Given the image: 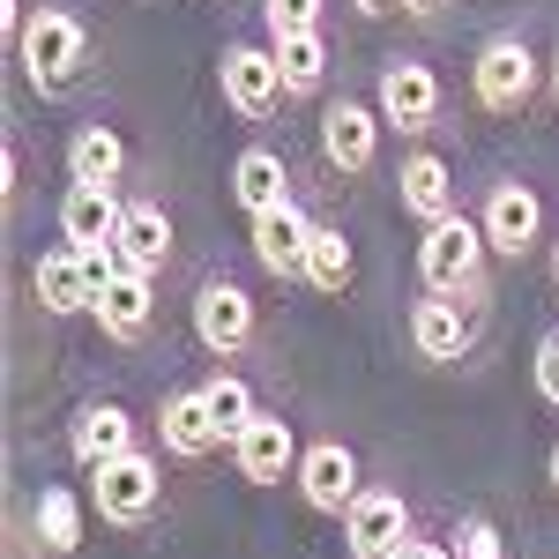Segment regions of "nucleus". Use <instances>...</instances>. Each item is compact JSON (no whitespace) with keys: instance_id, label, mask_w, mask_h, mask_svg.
Instances as JSON below:
<instances>
[{"instance_id":"f257e3e1","label":"nucleus","mask_w":559,"mask_h":559,"mask_svg":"<svg viewBox=\"0 0 559 559\" xmlns=\"http://www.w3.org/2000/svg\"><path fill=\"white\" fill-rule=\"evenodd\" d=\"M418 284L440 292V299H463V306H492V247H485V224L477 216H440L426 224V239H418Z\"/></svg>"},{"instance_id":"423d86ee","label":"nucleus","mask_w":559,"mask_h":559,"mask_svg":"<svg viewBox=\"0 0 559 559\" xmlns=\"http://www.w3.org/2000/svg\"><path fill=\"white\" fill-rule=\"evenodd\" d=\"M187 321H194V344L210 358H247L261 336V299L239 276H202L194 299H187Z\"/></svg>"},{"instance_id":"c756f323","label":"nucleus","mask_w":559,"mask_h":559,"mask_svg":"<svg viewBox=\"0 0 559 559\" xmlns=\"http://www.w3.org/2000/svg\"><path fill=\"white\" fill-rule=\"evenodd\" d=\"M530 388H537L545 411H559V329H545L537 350H530Z\"/></svg>"},{"instance_id":"393cba45","label":"nucleus","mask_w":559,"mask_h":559,"mask_svg":"<svg viewBox=\"0 0 559 559\" xmlns=\"http://www.w3.org/2000/svg\"><path fill=\"white\" fill-rule=\"evenodd\" d=\"M350 284H358V247H350L336 224H313V239H306V292L350 299Z\"/></svg>"},{"instance_id":"39448f33","label":"nucleus","mask_w":559,"mask_h":559,"mask_svg":"<svg viewBox=\"0 0 559 559\" xmlns=\"http://www.w3.org/2000/svg\"><path fill=\"white\" fill-rule=\"evenodd\" d=\"M373 105H381L388 134H403V142H426L440 120H448V83H440V68L418 60V52H395L381 68V83H373Z\"/></svg>"},{"instance_id":"f03ea898","label":"nucleus","mask_w":559,"mask_h":559,"mask_svg":"<svg viewBox=\"0 0 559 559\" xmlns=\"http://www.w3.org/2000/svg\"><path fill=\"white\" fill-rule=\"evenodd\" d=\"M15 52V68H23V83L38 90V97H68V90L90 75V23L75 8H31V23H23V38L8 45Z\"/></svg>"},{"instance_id":"4468645a","label":"nucleus","mask_w":559,"mask_h":559,"mask_svg":"<svg viewBox=\"0 0 559 559\" xmlns=\"http://www.w3.org/2000/svg\"><path fill=\"white\" fill-rule=\"evenodd\" d=\"M90 321H97V336H105V344L142 350L150 336H157V276H142V269H120V276L97 292Z\"/></svg>"},{"instance_id":"a878e982","label":"nucleus","mask_w":559,"mask_h":559,"mask_svg":"<svg viewBox=\"0 0 559 559\" xmlns=\"http://www.w3.org/2000/svg\"><path fill=\"white\" fill-rule=\"evenodd\" d=\"M269 45H276V60H284V97H292V105H313L321 83H329V60H336L329 38H321V31H292V38H269Z\"/></svg>"},{"instance_id":"c85d7f7f","label":"nucleus","mask_w":559,"mask_h":559,"mask_svg":"<svg viewBox=\"0 0 559 559\" xmlns=\"http://www.w3.org/2000/svg\"><path fill=\"white\" fill-rule=\"evenodd\" d=\"M448 545H455V559H508V545H500V530H492V515H463Z\"/></svg>"},{"instance_id":"7ed1b4c3","label":"nucleus","mask_w":559,"mask_h":559,"mask_svg":"<svg viewBox=\"0 0 559 559\" xmlns=\"http://www.w3.org/2000/svg\"><path fill=\"white\" fill-rule=\"evenodd\" d=\"M537 90H545V60L522 31H492L471 52V105L485 120H530Z\"/></svg>"},{"instance_id":"473e14b6","label":"nucleus","mask_w":559,"mask_h":559,"mask_svg":"<svg viewBox=\"0 0 559 559\" xmlns=\"http://www.w3.org/2000/svg\"><path fill=\"white\" fill-rule=\"evenodd\" d=\"M350 8H358V15L373 23V15H388V8H403V0H350Z\"/></svg>"},{"instance_id":"7c9ffc66","label":"nucleus","mask_w":559,"mask_h":559,"mask_svg":"<svg viewBox=\"0 0 559 559\" xmlns=\"http://www.w3.org/2000/svg\"><path fill=\"white\" fill-rule=\"evenodd\" d=\"M403 15H418V23H440V15H448V0H403Z\"/></svg>"},{"instance_id":"6e6552de","label":"nucleus","mask_w":559,"mask_h":559,"mask_svg":"<svg viewBox=\"0 0 559 559\" xmlns=\"http://www.w3.org/2000/svg\"><path fill=\"white\" fill-rule=\"evenodd\" d=\"M216 90H224L231 120H247V128H261L276 105H292V97H284V60H276V45H247V38H231L216 52Z\"/></svg>"},{"instance_id":"ddd939ff","label":"nucleus","mask_w":559,"mask_h":559,"mask_svg":"<svg viewBox=\"0 0 559 559\" xmlns=\"http://www.w3.org/2000/svg\"><path fill=\"white\" fill-rule=\"evenodd\" d=\"M395 202H403V216H418V224H440V216L463 210V179L448 165V150L411 142L403 165H395Z\"/></svg>"},{"instance_id":"4be33fe9","label":"nucleus","mask_w":559,"mask_h":559,"mask_svg":"<svg viewBox=\"0 0 559 559\" xmlns=\"http://www.w3.org/2000/svg\"><path fill=\"white\" fill-rule=\"evenodd\" d=\"M224 187H231V202H239L247 216H261V210H284V202H299V194H292V165H284V150H269V142H247V150L231 157Z\"/></svg>"},{"instance_id":"6ab92c4d","label":"nucleus","mask_w":559,"mask_h":559,"mask_svg":"<svg viewBox=\"0 0 559 559\" xmlns=\"http://www.w3.org/2000/svg\"><path fill=\"white\" fill-rule=\"evenodd\" d=\"M128 448H142V432H134V411H128V403H112V395H97V403H83V411L68 418V455H75L83 471L112 463V455H128Z\"/></svg>"},{"instance_id":"f8f14e48","label":"nucleus","mask_w":559,"mask_h":559,"mask_svg":"<svg viewBox=\"0 0 559 559\" xmlns=\"http://www.w3.org/2000/svg\"><path fill=\"white\" fill-rule=\"evenodd\" d=\"M299 500L313 508V515H329V522H344L350 515V500L366 492V477H358V448L350 440H306V455H299Z\"/></svg>"},{"instance_id":"412c9836","label":"nucleus","mask_w":559,"mask_h":559,"mask_svg":"<svg viewBox=\"0 0 559 559\" xmlns=\"http://www.w3.org/2000/svg\"><path fill=\"white\" fill-rule=\"evenodd\" d=\"M83 515H90V492L45 477L38 492H31V545H38L45 559H75L83 552Z\"/></svg>"},{"instance_id":"a211bd4d","label":"nucleus","mask_w":559,"mask_h":559,"mask_svg":"<svg viewBox=\"0 0 559 559\" xmlns=\"http://www.w3.org/2000/svg\"><path fill=\"white\" fill-rule=\"evenodd\" d=\"M306 239H313V216L299 202L247 216V247H254L261 276H276V284H306Z\"/></svg>"},{"instance_id":"cd10ccee","label":"nucleus","mask_w":559,"mask_h":559,"mask_svg":"<svg viewBox=\"0 0 559 559\" xmlns=\"http://www.w3.org/2000/svg\"><path fill=\"white\" fill-rule=\"evenodd\" d=\"M329 0H261V31L269 38H292V31H321Z\"/></svg>"},{"instance_id":"aec40b11","label":"nucleus","mask_w":559,"mask_h":559,"mask_svg":"<svg viewBox=\"0 0 559 559\" xmlns=\"http://www.w3.org/2000/svg\"><path fill=\"white\" fill-rule=\"evenodd\" d=\"M120 216H128V194L120 187L68 179V194H60V239L68 247H112L120 239Z\"/></svg>"},{"instance_id":"f704fd0d","label":"nucleus","mask_w":559,"mask_h":559,"mask_svg":"<svg viewBox=\"0 0 559 559\" xmlns=\"http://www.w3.org/2000/svg\"><path fill=\"white\" fill-rule=\"evenodd\" d=\"M545 269H552V292H559V239H552V254H545Z\"/></svg>"},{"instance_id":"dca6fc26","label":"nucleus","mask_w":559,"mask_h":559,"mask_svg":"<svg viewBox=\"0 0 559 559\" xmlns=\"http://www.w3.org/2000/svg\"><path fill=\"white\" fill-rule=\"evenodd\" d=\"M150 426H157V448H165L173 463H210L216 448H224V432H216L210 395H202V388H165Z\"/></svg>"},{"instance_id":"9d476101","label":"nucleus","mask_w":559,"mask_h":559,"mask_svg":"<svg viewBox=\"0 0 559 559\" xmlns=\"http://www.w3.org/2000/svg\"><path fill=\"white\" fill-rule=\"evenodd\" d=\"M381 105H358V97H329L321 105V165L336 179H366L381 165Z\"/></svg>"},{"instance_id":"2eb2a0df","label":"nucleus","mask_w":559,"mask_h":559,"mask_svg":"<svg viewBox=\"0 0 559 559\" xmlns=\"http://www.w3.org/2000/svg\"><path fill=\"white\" fill-rule=\"evenodd\" d=\"M31 299H38L45 321H75V313H90L97 306V284H90V261L83 247H45V254H31Z\"/></svg>"},{"instance_id":"2f4dec72","label":"nucleus","mask_w":559,"mask_h":559,"mask_svg":"<svg viewBox=\"0 0 559 559\" xmlns=\"http://www.w3.org/2000/svg\"><path fill=\"white\" fill-rule=\"evenodd\" d=\"M545 97H552V112H559V38H552V52H545Z\"/></svg>"},{"instance_id":"0eeeda50","label":"nucleus","mask_w":559,"mask_h":559,"mask_svg":"<svg viewBox=\"0 0 559 559\" xmlns=\"http://www.w3.org/2000/svg\"><path fill=\"white\" fill-rule=\"evenodd\" d=\"M477 224H485V247H492V261H508V269H522V261L552 239V231H545V194H537L530 179H515V173L485 187Z\"/></svg>"},{"instance_id":"f3484780","label":"nucleus","mask_w":559,"mask_h":559,"mask_svg":"<svg viewBox=\"0 0 559 559\" xmlns=\"http://www.w3.org/2000/svg\"><path fill=\"white\" fill-rule=\"evenodd\" d=\"M299 426L284 418V411H261L254 426L231 440V471L247 477V485H284V477H299Z\"/></svg>"},{"instance_id":"72a5a7b5","label":"nucleus","mask_w":559,"mask_h":559,"mask_svg":"<svg viewBox=\"0 0 559 559\" xmlns=\"http://www.w3.org/2000/svg\"><path fill=\"white\" fill-rule=\"evenodd\" d=\"M545 477H552V492H559V440H552V455H545Z\"/></svg>"},{"instance_id":"bb28decb","label":"nucleus","mask_w":559,"mask_h":559,"mask_svg":"<svg viewBox=\"0 0 559 559\" xmlns=\"http://www.w3.org/2000/svg\"><path fill=\"white\" fill-rule=\"evenodd\" d=\"M202 395H210V418H216V432H224V448H231V440H239V432L261 418V403H254V388H247V373H231V366H224V373H210V381H202Z\"/></svg>"},{"instance_id":"5701e85b","label":"nucleus","mask_w":559,"mask_h":559,"mask_svg":"<svg viewBox=\"0 0 559 559\" xmlns=\"http://www.w3.org/2000/svg\"><path fill=\"white\" fill-rule=\"evenodd\" d=\"M112 247H120V261H128V269H142V276H165V269H173V247H179L165 202L134 194L128 216H120V239H112Z\"/></svg>"},{"instance_id":"20e7f679","label":"nucleus","mask_w":559,"mask_h":559,"mask_svg":"<svg viewBox=\"0 0 559 559\" xmlns=\"http://www.w3.org/2000/svg\"><path fill=\"white\" fill-rule=\"evenodd\" d=\"M90 515L105 522V530H150V522L165 515V448L157 455L128 448V455L97 463L90 471Z\"/></svg>"},{"instance_id":"9b49d317","label":"nucleus","mask_w":559,"mask_h":559,"mask_svg":"<svg viewBox=\"0 0 559 559\" xmlns=\"http://www.w3.org/2000/svg\"><path fill=\"white\" fill-rule=\"evenodd\" d=\"M403 336H411V350L426 366H463L477 350V306L426 292V299H411V313H403Z\"/></svg>"},{"instance_id":"1a4fd4ad","label":"nucleus","mask_w":559,"mask_h":559,"mask_svg":"<svg viewBox=\"0 0 559 559\" xmlns=\"http://www.w3.org/2000/svg\"><path fill=\"white\" fill-rule=\"evenodd\" d=\"M411 545H418L411 500L388 492V485H366V492L350 500V515H344V552L350 559H411Z\"/></svg>"},{"instance_id":"b1692460","label":"nucleus","mask_w":559,"mask_h":559,"mask_svg":"<svg viewBox=\"0 0 559 559\" xmlns=\"http://www.w3.org/2000/svg\"><path fill=\"white\" fill-rule=\"evenodd\" d=\"M68 179L120 187V179H128V142H120V128H105V120H83V128L68 134Z\"/></svg>"}]
</instances>
